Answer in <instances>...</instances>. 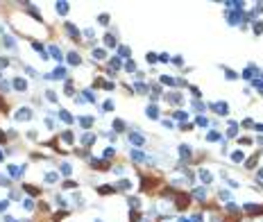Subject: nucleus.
Masks as SVG:
<instances>
[{
    "label": "nucleus",
    "instance_id": "nucleus-2",
    "mask_svg": "<svg viewBox=\"0 0 263 222\" xmlns=\"http://www.w3.org/2000/svg\"><path fill=\"white\" fill-rule=\"evenodd\" d=\"M188 204V197H184V195H177V206L181 209V206H186Z\"/></svg>",
    "mask_w": 263,
    "mask_h": 222
},
{
    "label": "nucleus",
    "instance_id": "nucleus-1",
    "mask_svg": "<svg viewBox=\"0 0 263 222\" xmlns=\"http://www.w3.org/2000/svg\"><path fill=\"white\" fill-rule=\"evenodd\" d=\"M16 118H21V120H27V118H30V109H21Z\"/></svg>",
    "mask_w": 263,
    "mask_h": 222
},
{
    "label": "nucleus",
    "instance_id": "nucleus-3",
    "mask_svg": "<svg viewBox=\"0 0 263 222\" xmlns=\"http://www.w3.org/2000/svg\"><path fill=\"white\" fill-rule=\"evenodd\" d=\"M71 64H80V57H77V54H71Z\"/></svg>",
    "mask_w": 263,
    "mask_h": 222
}]
</instances>
